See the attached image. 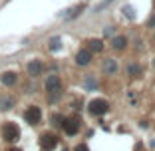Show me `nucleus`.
Instances as JSON below:
<instances>
[{"instance_id": "f257e3e1", "label": "nucleus", "mask_w": 155, "mask_h": 151, "mask_svg": "<svg viewBox=\"0 0 155 151\" xmlns=\"http://www.w3.org/2000/svg\"><path fill=\"white\" fill-rule=\"evenodd\" d=\"M46 92H48V100L50 101H56L60 97L62 82H60L58 76H48V80H46Z\"/></svg>"}, {"instance_id": "f03ea898", "label": "nucleus", "mask_w": 155, "mask_h": 151, "mask_svg": "<svg viewBox=\"0 0 155 151\" xmlns=\"http://www.w3.org/2000/svg\"><path fill=\"white\" fill-rule=\"evenodd\" d=\"M107 110H110V103H107V100H101V97L91 100L87 103V111L94 115H104V113H107Z\"/></svg>"}, {"instance_id": "7ed1b4c3", "label": "nucleus", "mask_w": 155, "mask_h": 151, "mask_svg": "<svg viewBox=\"0 0 155 151\" xmlns=\"http://www.w3.org/2000/svg\"><path fill=\"white\" fill-rule=\"evenodd\" d=\"M2 137L6 139V141H16V139L20 137V129L16 123H12V121H8V123L2 125Z\"/></svg>"}, {"instance_id": "20e7f679", "label": "nucleus", "mask_w": 155, "mask_h": 151, "mask_svg": "<svg viewBox=\"0 0 155 151\" xmlns=\"http://www.w3.org/2000/svg\"><path fill=\"white\" fill-rule=\"evenodd\" d=\"M24 119H26V123H30V125L40 123V119H42V110L38 107V105H30V107L24 111Z\"/></svg>"}, {"instance_id": "39448f33", "label": "nucleus", "mask_w": 155, "mask_h": 151, "mask_svg": "<svg viewBox=\"0 0 155 151\" xmlns=\"http://www.w3.org/2000/svg\"><path fill=\"white\" fill-rule=\"evenodd\" d=\"M62 127H64L66 135H76L78 129H80V117H64V121H62Z\"/></svg>"}, {"instance_id": "423d86ee", "label": "nucleus", "mask_w": 155, "mask_h": 151, "mask_svg": "<svg viewBox=\"0 0 155 151\" xmlns=\"http://www.w3.org/2000/svg\"><path fill=\"white\" fill-rule=\"evenodd\" d=\"M40 147L42 151H52L58 147V137H56L54 133H44L40 137Z\"/></svg>"}, {"instance_id": "0eeeda50", "label": "nucleus", "mask_w": 155, "mask_h": 151, "mask_svg": "<svg viewBox=\"0 0 155 151\" xmlns=\"http://www.w3.org/2000/svg\"><path fill=\"white\" fill-rule=\"evenodd\" d=\"M91 62V52L87 48H82V50L76 54V64L78 66H87Z\"/></svg>"}, {"instance_id": "6e6552de", "label": "nucleus", "mask_w": 155, "mask_h": 151, "mask_svg": "<svg viewBox=\"0 0 155 151\" xmlns=\"http://www.w3.org/2000/svg\"><path fill=\"white\" fill-rule=\"evenodd\" d=\"M26 70H28V76L38 78V76L42 74V62H40V60H32V62H28Z\"/></svg>"}, {"instance_id": "1a4fd4ad", "label": "nucleus", "mask_w": 155, "mask_h": 151, "mask_svg": "<svg viewBox=\"0 0 155 151\" xmlns=\"http://www.w3.org/2000/svg\"><path fill=\"white\" fill-rule=\"evenodd\" d=\"M87 44V50L91 52V54H100V52H104V40H97V38H91V40L86 42Z\"/></svg>"}, {"instance_id": "9d476101", "label": "nucleus", "mask_w": 155, "mask_h": 151, "mask_svg": "<svg viewBox=\"0 0 155 151\" xmlns=\"http://www.w3.org/2000/svg\"><path fill=\"white\" fill-rule=\"evenodd\" d=\"M0 82L4 84L6 87H12L14 84L18 82V76H16V72H4L2 76H0Z\"/></svg>"}, {"instance_id": "9b49d317", "label": "nucleus", "mask_w": 155, "mask_h": 151, "mask_svg": "<svg viewBox=\"0 0 155 151\" xmlns=\"http://www.w3.org/2000/svg\"><path fill=\"white\" fill-rule=\"evenodd\" d=\"M111 48L117 50V52L125 50V48H127V38H125V36H115L114 40H111Z\"/></svg>"}, {"instance_id": "f8f14e48", "label": "nucleus", "mask_w": 155, "mask_h": 151, "mask_svg": "<svg viewBox=\"0 0 155 151\" xmlns=\"http://www.w3.org/2000/svg\"><path fill=\"white\" fill-rule=\"evenodd\" d=\"M101 68H104V72H105V74L114 76V74L117 72V62H115V60H111V58H107V60H104Z\"/></svg>"}, {"instance_id": "ddd939ff", "label": "nucleus", "mask_w": 155, "mask_h": 151, "mask_svg": "<svg viewBox=\"0 0 155 151\" xmlns=\"http://www.w3.org/2000/svg\"><path fill=\"white\" fill-rule=\"evenodd\" d=\"M127 76L129 78H139V76H141V66L139 64H129L127 66Z\"/></svg>"}, {"instance_id": "4468645a", "label": "nucleus", "mask_w": 155, "mask_h": 151, "mask_svg": "<svg viewBox=\"0 0 155 151\" xmlns=\"http://www.w3.org/2000/svg\"><path fill=\"white\" fill-rule=\"evenodd\" d=\"M86 10V4H80V6H76V8H72V10H68V14H66V18H76V16H80V14Z\"/></svg>"}, {"instance_id": "2eb2a0df", "label": "nucleus", "mask_w": 155, "mask_h": 151, "mask_svg": "<svg viewBox=\"0 0 155 151\" xmlns=\"http://www.w3.org/2000/svg\"><path fill=\"white\" fill-rule=\"evenodd\" d=\"M48 48H50L52 52H58L60 48H62V40H60V38H50V42H48Z\"/></svg>"}, {"instance_id": "dca6fc26", "label": "nucleus", "mask_w": 155, "mask_h": 151, "mask_svg": "<svg viewBox=\"0 0 155 151\" xmlns=\"http://www.w3.org/2000/svg\"><path fill=\"white\" fill-rule=\"evenodd\" d=\"M84 86H86L87 90H96L97 84H96V80H94V78H86V80H84Z\"/></svg>"}, {"instance_id": "f3484780", "label": "nucleus", "mask_w": 155, "mask_h": 151, "mask_svg": "<svg viewBox=\"0 0 155 151\" xmlns=\"http://www.w3.org/2000/svg\"><path fill=\"white\" fill-rule=\"evenodd\" d=\"M111 2H114V0H104V2H100V4H97L96 8H94V12H100V10H104L105 6H110Z\"/></svg>"}, {"instance_id": "a211bd4d", "label": "nucleus", "mask_w": 155, "mask_h": 151, "mask_svg": "<svg viewBox=\"0 0 155 151\" xmlns=\"http://www.w3.org/2000/svg\"><path fill=\"white\" fill-rule=\"evenodd\" d=\"M62 121H64V117H62V115H58V113L52 115V123H54V125H62Z\"/></svg>"}, {"instance_id": "6ab92c4d", "label": "nucleus", "mask_w": 155, "mask_h": 151, "mask_svg": "<svg viewBox=\"0 0 155 151\" xmlns=\"http://www.w3.org/2000/svg\"><path fill=\"white\" fill-rule=\"evenodd\" d=\"M0 105H2V110H10V105H12V100H2V101H0Z\"/></svg>"}, {"instance_id": "aec40b11", "label": "nucleus", "mask_w": 155, "mask_h": 151, "mask_svg": "<svg viewBox=\"0 0 155 151\" xmlns=\"http://www.w3.org/2000/svg\"><path fill=\"white\" fill-rule=\"evenodd\" d=\"M123 12H125V16H127V18H133V10H131V6H125V8H123Z\"/></svg>"}, {"instance_id": "412c9836", "label": "nucleus", "mask_w": 155, "mask_h": 151, "mask_svg": "<svg viewBox=\"0 0 155 151\" xmlns=\"http://www.w3.org/2000/svg\"><path fill=\"white\" fill-rule=\"evenodd\" d=\"M74 151H90V149H87L86 143H80V145H76V149H74Z\"/></svg>"}, {"instance_id": "4be33fe9", "label": "nucleus", "mask_w": 155, "mask_h": 151, "mask_svg": "<svg viewBox=\"0 0 155 151\" xmlns=\"http://www.w3.org/2000/svg\"><path fill=\"white\" fill-rule=\"evenodd\" d=\"M147 24H149V28H155V14H153V16H151L149 20H147Z\"/></svg>"}, {"instance_id": "5701e85b", "label": "nucleus", "mask_w": 155, "mask_h": 151, "mask_svg": "<svg viewBox=\"0 0 155 151\" xmlns=\"http://www.w3.org/2000/svg\"><path fill=\"white\" fill-rule=\"evenodd\" d=\"M111 32H114V28H111V26H110V28H107V30H105V32H104V36H110V34H111Z\"/></svg>"}, {"instance_id": "b1692460", "label": "nucleus", "mask_w": 155, "mask_h": 151, "mask_svg": "<svg viewBox=\"0 0 155 151\" xmlns=\"http://www.w3.org/2000/svg\"><path fill=\"white\" fill-rule=\"evenodd\" d=\"M10 151H22V149H16V147H14V149H10Z\"/></svg>"}, {"instance_id": "393cba45", "label": "nucleus", "mask_w": 155, "mask_h": 151, "mask_svg": "<svg viewBox=\"0 0 155 151\" xmlns=\"http://www.w3.org/2000/svg\"><path fill=\"white\" fill-rule=\"evenodd\" d=\"M153 66H155V60H153Z\"/></svg>"}]
</instances>
